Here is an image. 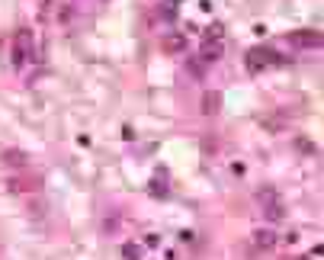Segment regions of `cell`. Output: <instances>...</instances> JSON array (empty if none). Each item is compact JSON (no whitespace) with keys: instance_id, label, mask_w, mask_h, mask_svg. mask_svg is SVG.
Here are the masks:
<instances>
[{"instance_id":"6da1fadb","label":"cell","mask_w":324,"mask_h":260,"mask_svg":"<svg viewBox=\"0 0 324 260\" xmlns=\"http://www.w3.org/2000/svg\"><path fill=\"white\" fill-rule=\"evenodd\" d=\"M270 64H279V58L267 52V48H254V52H247V68L250 71H260V68H270Z\"/></svg>"},{"instance_id":"7a4b0ae2","label":"cell","mask_w":324,"mask_h":260,"mask_svg":"<svg viewBox=\"0 0 324 260\" xmlns=\"http://www.w3.org/2000/svg\"><path fill=\"white\" fill-rule=\"evenodd\" d=\"M13 61H16V64H26V61H29V32L16 36V45H13Z\"/></svg>"},{"instance_id":"3957f363","label":"cell","mask_w":324,"mask_h":260,"mask_svg":"<svg viewBox=\"0 0 324 260\" xmlns=\"http://www.w3.org/2000/svg\"><path fill=\"white\" fill-rule=\"evenodd\" d=\"M292 42L311 48V45H318V32H302V36H292Z\"/></svg>"},{"instance_id":"277c9868","label":"cell","mask_w":324,"mask_h":260,"mask_svg":"<svg viewBox=\"0 0 324 260\" xmlns=\"http://www.w3.org/2000/svg\"><path fill=\"white\" fill-rule=\"evenodd\" d=\"M254 241H257L260 247H273V244L279 241V238L273 235V232H257V235H254Z\"/></svg>"},{"instance_id":"5b68a950","label":"cell","mask_w":324,"mask_h":260,"mask_svg":"<svg viewBox=\"0 0 324 260\" xmlns=\"http://www.w3.org/2000/svg\"><path fill=\"white\" fill-rule=\"evenodd\" d=\"M218 109V93H206V113H215Z\"/></svg>"},{"instance_id":"8992f818","label":"cell","mask_w":324,"mask_h":260,"mask_svg":"<svg viewBox=\"0 0 324 260\" xmlns=\"http://www.w3.org/2000/svg\"><path fill=\"white\" fill-rule=\"evenodd\" d=\"M206 39H209V42H218V39H221V26H209Z\"/></svg>"}]
</instances>
